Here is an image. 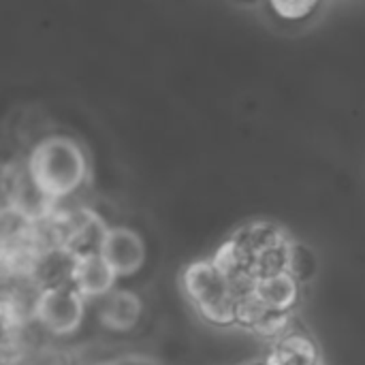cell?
<instances>
[{"label": "cell", "mask_w": 365, "mask_h": 365, "mask_svg": "<svg viewBox=\"0 0 365 365\" xmlns=\"http://www.w3.org/2000/svg\"><path fill=\"white\" fill-rule=\"evenodd\" d=\"M26 171L47 199L58 201L81 188L88 175V165L81 148L73 139L53 135L41 139L32 148L26 160Z\"/></svg>", "instance_id": "1"}, {"label": "cell", "mask_w": 365, "mask_h": 365, "mask_svg": "<svg viewBox=\"0 0 365 365\" xmlns=\"http://www.w3.org/2000/svg\"><path fill=\"white\" fill-rule=\"evenodd\" d=\"M139 317H141V302L137 295L128 291L111 293L101 308L103 325L113 331H130L137 325Z\"/></svg>", "instance_id": "7"}, {"label": "cell", "mask_w": 365, "mask_h": 365, "mask_svg": "<svg viewBox=\"0 0 365 365\" xmlns=\"http://www.w3.org/2000/svg\"><path fill=\"white\" fill-rule=\"evenodd\" d=\"M98 255L109 263L115 276L122 278L141 269L145 261V246L137 231L126 227H111L101 240Z\"/></svg>", "instance_id": "4"}, {"label": "cell", "mask_w": 365, "mask_h": 365, "mask_svg": "<svg viewBox=\"0 0 365 365\" xmlns=\"http://www.w3.org/2000/svg\"><path fill=\"white\" fill-rule=\"evenodd\" d=\"M274 310H269L252 291L244 293L242 297H237V321L250 327H259Z\"/></svg>", "instance_id": "9"}, {"label": "cell", "mask_w": 365, "mask_h": 365, "mask_svg": "<svg viewBox=\"0 0 365 365\" xmlns=\"http://www.w3.org/2000/svg\"><path fill=\"white\" fill-rule=\"evenodd\" d=\"M184 289L205 321L214 325H231L237 321L235 289L212 261H197L188 265L184 272Z\"/></svg>", "instance_id": "2"}, {"label": "cell", "mask_w": 365, "mask_h": 365, "mask_svg": "<svg viewBox=\"0 0 365 365\" xmlns=\"http://www.w3.org/2000/svg\"><path fill=\"white\" fill-rule=\"evenodd\" d=\"M242 2H265V0H242Z\"/></svg>", "instance_id": "10"}, {"label": "cell", "mask_w": 365, "mask_h": 365, "mask_svg": "<svg viewBox=\"0 0 365 365\" xmlns=\"http://www.w3.org/2000/svg\"><path fill=\"white\" fill-rule=\"evenodd\" d=\"M252 293L274 312H287L299 295L297 289V278L282 269V272H272L255 278Z\"/></svg>", "instance_id": "6"}, {"label": "cell", "mask_w": 365, "mask_h": 365, "mask_svg": "<svg viewBox=\"0 0 365 365\" xmlns=\"http://www.w3.org/2000/svg\"><path fill=\"white\" fill-rule=\"evenodd\" d=\"M115 272L109 267V263L98 255H81L75 259L73 267V287L83 295V297H101L107 295L115 282Z\"/></svg>", "instance_id": "5"}, {"label": "cell", "mask_w": 365, "mask_h": 365, "mask_svg": "<svg viewBox=\"0 0 365 365\" xmlns=\"http://www.w3.org/2000/svg\"><path fill=\"white\" fill-rule=\"evenodd\" d=\"M323 2L325 0H265L269 13L287 26H297L312 19L321 11Z\"/></svg>", "instance_id": "8"}, {"label": "cell", "mask_w": 365, "mask_h": 365, "mask_svg": "<svg viewBox=\"0 0 365 365\" xmlns=\"http://www.w3.org/2000/svg\"><path fill=\"white\" fill-rule=\"evenodd\" d=\"M34 314L47 331L73 334L83 319V295L75 287H47L36 299Z\"/></svg>", "instance_id": "3"}]
</instances>
